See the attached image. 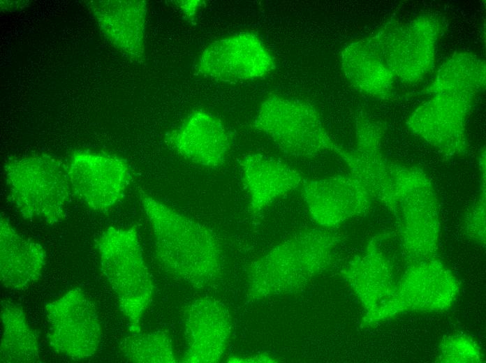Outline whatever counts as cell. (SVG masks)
I'll return each instance as SVG.
<instances>
[{
	"label": "cell",
	"instance_id": "obj_1",
	"mask_svg": "<svg viewBox=\"0 0 486 363\" xmlns=\"http://www.w3.org/2000/svg\"><path fill=\"white\" fill-rule=\"evenodd\" d=\"M140 198L162 269L198 288L214 282L223 266L222 246L215 233L144 191H140Z\"/></svg>",
	"mask_w": 486,
	"mask_h": 363
},
{
	"label": "cell",
	"instance_id": "obj_2",
	"mask_svg": "<svg viewBox=\"0 0 486 363\" xmlns=\"http://www.w3.org/2000/svg\"><path fill=\"white\" fill-rule=\"evenodd\" d=\"M340 239L334 228L320 227L303 230L275 245L248 267V298L302 290L330 266Z\"/></svg>",
	"mask_w": 486,
	"mask_h": 363
},
{
	"label": "cell",
	"instance_id": "obj_3",
	"mask_svg": "<svg viewBox=\"0 0 486 363\" xmlns=\"http://www.w3.org/2000/svg\"><path fill=\"white\" fill-rule=\"evenodd\" d=\"M96 245L101 271L117 295L129 331L141 332V319L152 301L155 287L136 227H110L99 236Z\"/></svg>",
	"mask_w": 486,
	"mask_h": 363
},
{
	"label": "cell",
	"instance_id": "obj_4",
	"mask_svg": "<svg viewBox=\"0 0 486 363\" xmlns=\"http://www.w3.org/2000/svg\"><path fill=\"white\" fill-rule=\"evenodd\" d=\"M3 172L9 199L24 219L54 224L64 218L73 193L61 160L47 154L15 158Z\"/></svg>",
	"mask_w": 486,
	"mask_h": 363
},
{
	"label": "cell",
	"instance_id": "obj_5",
	"mask_svg": "<svg viewBox=\"0 0 486 363\" xmlns=\"http://www.w3.org/2000/svg\"><path fill=\"white\" fill-rule=\"evenodd\" d=\"M253 127L267 135L285 154L296 158L336 153L339 147L330 136L316 109L299 98L268 96L257 111Z\"/></svg>",
	"mask_w": 486,
	"mask_h": 363
},
{
	"label": "cell",
	"instance_id": "obj_6",
	"mask_svg": "<svg viewBox=\"0 0 486 363\" xmlns=\"http://www.w3.org/2000/svg\"><path fill=\"white\" fill-rule=\"evenodd\" d=\"M442 29L438 17L422 15L406 23L389 22L365 39L396 78L414 84L432 69Z\"/></svg>",
	"mask_w": 486,
	"mask_h": 363
},
{
	"label": "cell",
	"instance_id": "obj_7",
	"mask_svg": "<svg viewBox=\"0 0 486 363\" xmlns=\"http://www.w3.org/2000/svg\"><path fill=\"white\" fill-rule=\"evenodd\" d=\"M460 283L455 274L435 258L409 264L385 302L362 325L372 326L408 312H439L455 302Z\"/></svg>",
	"mask_w": 486,
	"mask_h": 363
},
{
	"label": "cell",
	"instance_id": "obj_8",
	"mask_svg": "<svg viewBox=\"0 0 486 363\" xmlns=\"http://www.w3.org/2000/svg\"><path fill=\"white\" fill-rule=\"evenodd\" d=\"M418 106L406 126L445 158L464 156L469 151L466 123L476 95L443 91Z\"/></svg>",
	"mask_w": 486,
	"mask_h": 363
},
{
	"label": "cell",
	"instance_id": "obj_9",
	"mask_svg": "<svg viewBox=\"0 0 486 363\" xmlns=\"http://www.w3.org/2000/svg\"><path fill=\"white\" fill-rule=\"evenodd\" d=\"M50 347L73 360L93 356L101 341L102 329L96 309L85 292L74 288L46 304Z\"/></svg>",
	"mask_w": 486,
	"mask_h": 363
},
{
	"label": "cell",
	"instance_id": "obj_10",
	"mask_svg": "<svg viewBox=\"0 0 486 363\" xmlns=\"http://www.w3.org/2000/svg\"><path fill=\"white\" fill-rule=\"evenodd\" d=\"M67 168L73 195L96 211H106L116 205L131 181L128 163L113 154L75 151Z\"/></svg>",
	"mask_w": 486,
	"mask_h": 363
},
{
	"label": "cell",
	"instance_id": "obj_11",
	"mask_svg": "<svg viewBox=\"0 0 486 363\" xmlns=\"http://www.w3.org/2000/svg\"><path fill=\"white\" fill-rule=\"evenodd\" d=\"M274 68L273 56L263 40L251 32L214 40L203 50L196 64L200 75L223 82L262 78Z\"/></svg>",
	"mask_w": 486,
	"mask_h": 363
},
{
	"label": "cell",
	"instance_id": "obj_12",
	"mask_svg": "<svg viewBox=\"0 0 486 363\" xmlns=\"http://www.w3.org/2000/svg\"><path fill=\"white\" fill-rule=\"evenodd\" d=\"M409 264L435 258L441 230L439 203L431 181L413 189L393 214Z\"/></svg>",
	"mask_w": 486,
	"mask_h": 363
},
{
	"label": "cell",
	"instance_id": "obj_13",
	"mask_svg": "<svg viewBox=\"0 0 486 363\" xmlns=\"http://www.w3.org/2000/svg\"><path fill=\"white\" fill-rule=\"evenodd\" d=\"M301 188L311 218L328 228L364 214L374 200L364 184L351 174L306 179Z\"/></svg>",
	"mask_w": 486,
	"mask_h": 363
},
{
	"label": "cell",
	"instance_id": "obj_14",
	"mask_svg": "<svg viewBox=\"0 0 486 363\" xmlns=\"http://www.w3.org/2000/svg\"><path fill=\"white\" fill-rule=\"evenodd\" d=\"M184 323L186 348L180 362L212 363L220 360L233 328L226 306L213 298L196 299L186 308Z\"/></svg>",
	"mask_w": 486,
	"mask_h": 363
},
{
	"label": "cell",
	"instance_id": "obj_15",
	"mask_svg": "<svg viewBox=\"0 0 486 363\" xmlns=\"http://www.w3.org/2000/svg\"><path fill=\"white\" fill-rule=\"evenodd\" d=\"M170 148L193 163L215 168L226 161L232 145L223 122L204 110L190 113L165 137Z\"/></svg>",
	"mask_w": 486,
	"mask_h": 363
},
{
	"label": "cell",
	"instance_id": "obj_16",
	"mask_svg": "<svg viewBox=\"0 0 486 363\" xmlns=\"http://www.w3.org/2000/svg\"><path fill=\"white\" fill-rule=\"evenodd\" d=\"M249 210L257 214L279 198L302 187L306 179L295 168L274 157L250 153L240 161Z\"/></svg>",
	"mask_w": 486,
	"mask_h": 363
},
{
	"label": "cell",
	"instance_id": "obj_17",
	"mask_svg": "<svg viewBox=\"0 0 486 363\" xmlns=\"http://www.w3.org/2000/svg\"><path fill=\"white\" fill-rule=\"evenodd\" d=\"M87 4L108 40L133 61H142L145 54L147 1H90Z\"/></svg>",
	"mask_w": 486,
	"mask_h": 363
},
{
	"label": "cell",
	"instance_id": "obj_18",
	"mask_svg": "<svg viewBox=\"0 0 486 363\" xmlns=\"http://www.w3.org/2000/svg\"><path fill=\"white\" fill-rule=\"evenodd\" d=\"M343 274L365 311L364 316L385 302L395 284L392 265L379 247L378 237L369 242L364 252L354 258Z\"/></svg>",
	"mask_w": 486,
	"mask_h": 363
},
{
	"label": "cell",
	"instance_id": "obj_19",
	"mask_svg": "<svg viewBox=\"0 0 486 363\" xmlns=\"http://www.w3.org/2000/svg\"><path fill=\"white\" fill-rule=\"evenodd\" d=\"M46 253L38 243L21 236L3 216L0 219V279L3 286L22 290L42 276Z\"/></svg>",
	"mask_w": 486,
	"mask_h": 363
},
{
	"label": "cell",
	"instance_id": "obj_20",
	"mask_svg": "<svg viewBox=\"0 0 486 363\" xmlns=\"http://www.w3.org/2000/svg\"><path fill=\"white\" fill-rule=\"evenodd\" d=\"M340 62L346 79L358 91L376 99L391 98L396 77L365 38L348 44Z\"/></svg>",
	"mask_w": 486,
	"mask_h": 363
},
{
	"label": "cell",
	"instance_id": "obj_21",
	"mask_svg": "<svg viewBox=\"0 0 486 363\" xmlns=\"http://www.w3.org/2000/svg\"><path fill=\"white\" fill-rule=\"evenodd\" d=\"M1 362H39L38 339L29 324L22 307L9 300H1Z\"/></svg>",
	"mask_w": 486,
	"mask_h": 363
},
{
	"label": "cell",
	"instance_id": "obj_22",
	"mask_svg": "<svg viewBox=\"0 0 486 363\" xmlns=\"http://www.w3.org/2000/svg\"><path fill=\"white\" fill-rule=\"evenodd\" d=\"M485 61L467 52L453 54L439 68L429 93L458 91L478 95L485 88Z\"/></svg>",
	"mask_w": 486,
	"mask_h": 363
},
{
	"label": "cell",
	"instance_id": "obj_23",
	"mask_svg": "<svg viewBox=\"0 0 486 363\" xmlns=\"http://www.w3.org/2000/svg\"><path fill=\"white\" fill-rule=\"evenodd\" d=\"M126 361L135 363H175L172 340L165 331L134 332L126 336L119 346Z\"/></svg>",
	"mask_w": 486,
	"mask_h": 363
},
{
	"label": "cell",
	"instance_id": "obj_24",
	"mask_svg": "<svg viewBox=\"0 0 486 363\" xmlns=\"http://www.w3.org/2000/svg\"><path fill=\"white\" fill-rule=\"evenodd\" d=\"M478 164L480 176L478 195L468 209L464 219V230L469 239L480 244L485 243V152L479 151Z\"/></svg>",
	"mask_w": 486,
	"mask_h": 363
},
{
	"label": "cell",
	"instance_id": "obj_25",
	"mask_svg": "<svg viewBox=\"0 0 486 363\" xmlns=\"http://www.w3.org/2000/svg\"><path fill=\"white\" fill-rule=\"evenodd\" d=\"M483 360V354L478 342L466 334L445 336L440 343L439 362L478 363Z\"/></svg>",
	"mask_w": 486,
	"mask_h": 363
},
{
	"label": "cell",
	"instance_id": "obj_26",
	"mask_svg": "<svg viewBox=\"0 0 486 363\" xmlns=\"http://www.w3.org/2000/svg\"><path fill=\"white\" fill-rule=\"evenodd\" d=\"M227 362L249 363V362H277V358L269 354L260 353L249 355H232L227 358Z\"/></svg>",
	"mask_w": 486,
	"mask_h": 363
},
{
	"label": "cell",
	"instance_id": "obj_27",
	"mask_svg": "<svg viewBox=\"0 0 486 363\" xmlns=\"http://www.w3.org/2000/svg\"><path fill=\"white\" fill-rule=\"evenodd\" d=\"M173 3L186 16L188 19L193 20L197 13V10L200 8L203 1L200 0L192 1H175Z\"/></svg>",
	"mask_w": 486,
	"mask_h": 363
}]
</instances>
